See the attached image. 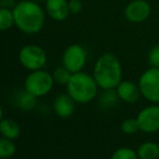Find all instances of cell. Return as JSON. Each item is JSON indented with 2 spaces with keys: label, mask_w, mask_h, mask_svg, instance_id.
<instances>
[{
  "label": "cell",
  "mask_w": 159,
  "mask_h": 159,
  "mask_svg": "<svg viewBox=\"0 0 159 159\" xmlns=\"http://www.w3.org/2000/svg\"><path fill=\"white\" fill-rule=\"evenodd\" d=\"M14 24L21 32L34 35L42 30L45 14L40 6L33 0H22L13 8Z\"/></svg>",
  "instance_id": "obj_1"
},
{
  "label": "cell",
  "mask_w": 159,
  "mask_h": 159,
  "mask_svg": "<svg viewBox=\"0 0 159 159\" xmlns=\"http://www.w3.org/2000/svg\"><path fill=\"white\" fill-rule=\"evenodd\" d=\"M121 64L117 57L106 53L97 60L94 67V79L98 87L104 90H110L119 86L121 82Z\"/></svg>",
  "instance_id": "obj_2"
},
{
  "label": "cell",
  "mask_w": 159,
  "mask_h": 159,
  "mask_svg": "<svg viewBox=\"0 0 159 159\" xmlns=\"http://www.w3.org/2000/svg\"><path fill=\"white\" fill-rule=\"evenodd\" d=\"M97 87L98 84L94 77L81 71L72 74L67 84L69 95L77 103L91 102L96 96Z\"/></svg>",
  "instance_id": "obj_3"
},
{
  "label": "cell",
  "mask_w": 159,
  "mask_h": 159,
  "mask_svg": "<svg viewBox=\"0 0 159 159\" xmlns=\"http://www.w3.org/2000/svg\"><path fill=\"white\" fill-rule=\"evenodd\" d=\"M53 76L45 70H33L25 79V90L33 95H46L52 89Z\"/></svg>",
  "instance_id": "obj_4"
},
{
  "label": "cell",
  "mask_w": 159,
  "mask_h": 159,
  "mask_svg": "<svg viewBox=\"0 0 159 159\" xmlns=\"http://www.w3.org/2000/svg\"><path fill=\"white\" fill-rule=\"evenodd\" d=\"M19 59L21 64L30 70H38L45 66L47 61L46 52L36 44H27L20 51Z\"/></svg>",
  "instance_id": "obj_5"
},
{
  "label": "cell",
  "mask_w": 159,
  "mask_h": 159,
  "mask_svg": "<svg viewBox=\"0 0 159 159\" xmlns=\"http://www.w3.org/2000/svg\"><path fill=\"white\" fill-rule=\"evenodd\" d=\"M140 91L145 98L159 102V68L152 67L140 78Z\"/></svg>",
  "instance_id": "obj_6"
},
{
  "label": "cell",
  "mask_w": 159,
  "mask_h": 159,
  "mask_svg": "<svg viewBox=\"0 0 159 159\" xmlns=\"http://www.w3.org/2000/svg\"><path fill=\"white\" fill-rule=\"evenodd\" d=\"M63 65L72 74L79 73L86 62V51L80 44H71L63 53Z\"/></svg>",
  "instance_id": "obj_7"
},
{
  "label": "cell",
  "mask_w": 159,
  "mask_h": 159,
  "mask_svg": "<svg viewBox=\"0 0 159 159\" xmlns=\"http://www.w3.org/2000/svg\"><path fill=\"white\" fill-rule=\"evenodd\" d=\"M151 14V6L146 0H134L125 8V17L133 23L146 21Z\"/></svg>",
  "instance_id": "obj_8"
},
{
  "label": "cell",
  "mask_w": 159,
  "mask_h": 159,
  "mask_svg": "<svg viewBox=\"0 0 159 159\" xmlns=\"http://www.w3.org/2000/svg\"><path fill=\"white\" fill-rule=\"evenodd\" d=\"M140 130L144 132H156L159 130V107L149 106L144 108L137 116Z\"/></svg>",
  "instance_id": "obj_9"
},
{
  "label": "cell",
  "mask_w": 159,
  "mask_h": 159,
  "mask_svg": "<svg viewBox=\"0 0 159 159\" xmlns=\"http://www.w3.org/2000/svg\"><path fill=\"white\" fill-rule=\"evenodd\" d=\"M46 10L49 16L58 22L64 21L70 13L69 2L67 0H47Z\"/></svg>",
  "instance_id": "obj_10"
},
{
  "label": "cell",
  "mask_w": 159,
  "mask_h": 159,
  "mask_svg": "<svg viewBox=\"0 0 159 159\" xmlns=\"http://www.w3.org/2000/svg\"><path fill=\"white\" fill-rule=\"evenodd\" d=\"M53 107L58 116L67 118L72 115L74 111V100L70 95L61 94L56 98Z\"/></svg>",
  "instance_id": "obj_11"
},
{
  "label": "cell",
  "mask_w": 159,
  "mask_h": 159,
  "mask_svg": "<svg viewBox=\"0 0 159 159\" xmlns=\"http://www.w3.org/2000/svg\"><path fill=\"white\" fill-rule=\"evenodd\" d=\"M118 95L127 103H134L137 101L140 95L138 88L131 81H121L117 87Z\"/></svg>",
  "instance_id": "obj_12"
},
{
  "label": "cell",
  "mask_w": 159,
  "mask_h": 159,
  "mask_svg": "<svg viewBox=\"0 0 159 159\" xmlns=\"http://www.w3.org/2000/svg\"><path fill=\"white\" fill-rule=\"evenodd\" d=\"M0 131L4 138L14 140L20 135V126L12 119H2L0 122Z\"/></svg>",
  "instance_id": "obj_13"
},
{
  "label": "cell",
  "mask_w": 159,
  "mask_h": 159,
  "mask_svg": "<svg viewBox=\"0 0 159 159\" xmlns=\"http://www.w3.org/2000/svg\"><path fill=\"white\" fill-rule=\"evenodd\" d=\"M137 155L140 159H157L159 157V146L153 142H147L138 147Z\"/></svg>",
  "instance_id": "obj_14"
},
{
  "label": "cell",
  "mask_w": 159,
  "mask_h": 159,
  "mask_svg": "<svg viewBox=\"0 0 159 159\" xmlns=\"http://www.w3.org/2000/svg\"><path fill=\"white\" fill-rule=\"evenodd\" d=\"M13 24H14L13 11H11L9 8H3L2 7L0 9V30L2 32L8 30L12 27Z\"/></svg>",
  "instance_id": "obj_15"
},
{
  "label": "cell",
  "mask_w": 159,
  "mask_h": 159,
  "mask_svg": "<svg viewBox=\"0 0 159 159\" xmlns=\"http://www.w3.org/2000/svg\"><path fill=\"white\" fill-rule=\"evenodd\" d=\"M15 153V145L10 139L2 138L0 140V157L2 159L9 158Z\"/></svg>",
  "instance_id": "obj_16"
},
{
  "label": "cell",
  "mask_w": 159,
  "mask_h": 159,
  "mask_svg": "<svg viewBox=\"0 0 159 159\" xmlns=\"http://www.w3.org/2000/svg\"><path fill=\"white\" fill-rule=\"evenodd\" d=\"M36 96L30 92H24L19 100V105L23 111H32L36 104Z\"/></svg>",
  "instance_id": "obj_17"
},
{
  "label": "cell",
  "mask_w": 159,
  "mask_h": 159,
  "mask_svg": "<svg viewBox=\"0 0 159 159\" xmlns=\"http://www.w3.org/2000/svg\"><path fill=\"white\" fill-rule=\"evenodd\" d=\"M71 76H72V73L68 68L60 67V68L56 69L55 73H53V79L59 84H68Z\"/></svg>",
  "instance_id": "obj_18"
},
{
  "label": "cell",
  "mask_w": 159,
  "mask_h": 159,
  "mask_svg": "<svg viewBox=\"0 0 159 159\" xmlns=\"http://www.w3.org/2000/svg\"><path fill=\"white\" fill-rule=\"evenodd\" d=\"M118 92L115 93V91H112V89L107 90V92H105L102 94V98H100V104L102 107H110L112 105L116 104V102L118 101Z\"/></svg>",
  "instance_id": "obj_19"
},
{
  "label": "cell",
  "mask_w": 159,
  "mask_h": 159,
  "mask_svg": "<svg viewBox=\"0 0 159 159\" xmlns=\"http://www.w3.org/2000/svg\"><path fill=\"white\" fill-rule=\"evenodd\" d=\"M121 129L124 133L132 134L135 133L137 130H140V125H138L137 119H133V118H129V119L124 120L121 126Z\"/></svg>",
  "instance_id": "obj_20"
},
{
  "label": "cell",
  "mask_w": 159,
  "mask_h": 159,
  "mask_svg": "<svg viewBox=\"0 0 159 159\" xmlns=\"http://www.w3.org/2000/svg\"><path fill=\"white\" fill-rule=\"evenodd\" d=\"M137 156L135 154V152L132 151L131 148H120L113 154L111 159H137Z\"/></svg>",
  "instance_id": "obj_21"
},
{
  "label": "cell",
  "mask_w": 159,
  "mask_h": 159,
  "mask_svg": "<svg viewBox=\"0 0 159 159\" xmlns=\"http://www.w3.org/2000/svg\"><path fill=\"white\" fill-rule=\"evenodd\" d=\"M148 61L149 64L153 67L159 68V44H156L151 50V52L148 54Z\"/></svg>",
  "instance_id": "obj_22"
},
{
  "label": "cell",
  "mask_w": 159,
  "mask_h": 159,
  "mask_svg": "<svg viewBox=\"0 0 159 159\" xmlns=\"http://www.w3.org/2000/svg\"><path fill=\"white\" fill-rule=\"evenodd\" d=\"M82 7L83 6L81 0H70L69 1V10H70V13L77 14L82 10Z\"/></svg>",
  "instance_id": "obj_23"
}]
</instances>
